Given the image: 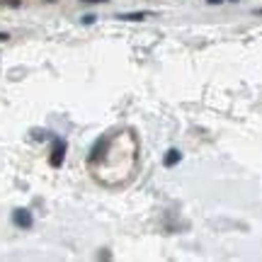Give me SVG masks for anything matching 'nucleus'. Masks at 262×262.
I'll return each instance as SVG.
<instances>
[{
	"label": "nucleus",
	"instance_id": "obj_2",
	"mask_svg": "<svg viewBox=\"0 0 262 262\" xmlns=\"http://www.w3.org/2000/svg\"><path fill=\"white\" fill-rule=\"evenodd\" d=\"M12 224L17 228H32V214L27 209H15L12 211Z\"/></svg>",
	"mask_w": 262,
	"mask_h": 262
},
{
	"label": "nucleus",
	"instance_id": "obj_3",
	"mask_svg": "<svg viewBox=\"0 0 262 262\" xmlns=\"http://www.w3.org/2000/svg\"><path fill=\"white\" fill-rule=\"evenodd\" d=\"M180 158H182V153H180L178 148H170L168 153H165V158H163V165L165 168H172V165H178Z\"/></svg>",
	"mask_w": 262,
	"mask_h": 262
},
{
	"label": "nucleus",
	"instance_id": "obj_6",
	"mask_svg": "<svg viewBox=\"0 0 262 262\" xmlns=\"http://www.w3.org/2000/svg\"><path fill=\"white\" fill-rule=\"evenodd\" d=\"M83 3H104V0H83Z\"/></svg>",
	"mask_w": 262,
	"mask_h": 262
},
{
	"label": "nucleus",
	"instance_id": "obj_5",
	"mask_svg": "<svg viewBox=\"0 0 262 262\" xmlns=\"http://www.w3.org/2000/svg\"><path fill=\"white\" fill-rule=\"evenodd\" d=\"M3 3H5V5H12V8H17L19 5V0H3Z\"/></svg>",
	"mask_w": 262,
	"mask_h": 262
},
{
	"label": "nucleus",
	"instance_id": "obj_4",
	"mask_svg": "<svg viewBox=\"0 0 262 262\" xmlns=\"http://www.w3.org/2000/svg\"><path fill=\"white\" fill-rule=\"evenodd\" d=\"M146 17H148V12H126V15H119V19H126V22H141Z\"/></svg>",
	"mask_w": 262,
	"mask_h": 262
},
{
	"label": "nucleus",
	"instance_id": "obj_10",
	"mask_svg": "<svg viewBox=\"0 0 262 262\" xmlns=\"http://www.w3.org/2000/svg\"><path fill=\"white\" fill-rule=\"evenodd\" d=\"M233 3H238V0H233Z\"/></svg>",
	"mask_w": 262,
	"mask_h": 262
},
{
	"label": "nucleus",
	"instance_id": "obj_7",
	"mask_svg": "<svg viewBox=\"0 0 262 262\" xmlns=\"http://www.w3.org/2000/svg\"><path fill=\"white\" fill-rule=\"evenodd\" d=\"M209 3H211V5H219V3H221V0H209Z\"/></svg>",
	"mask_w": 262,
	"mask_h": 262
},
{
	"label": "nucleus",
	"instance_id": "obj_9",
	"mask_svg": "<svg viewBox=\"0 0 262 262\" xmlns=\"http://www.w3.org/2000/svg\"><path fill=\"white\" fill-rule=\"evenodd\" d=\"M49 3H56V0H49Z\"/></svg>",
	"mask_w": 262,
	"mask_h": 262
},
{
	"label": "nucleus",
	"instance_id": "obj_8",
	"mask_svg": "<svg viewBox=\"0 0 262 262\" xmlns=\"http://www.w3.org/2000/svg\"><path fill=\"white\" fill-rule=\"evenodd\" d=\"M257 15H262V10H257Z\"/></svg>",
	"mask_w": 262,
	"mask_h": 262
},
{
	"label": "nucleus",
	"instance_id": "obj_1",
	"mask_svg": "<svg viewBox=\"0 0 262 262\" xmlns=\"http://www.w3.org/2000/svg\"><path fill=\"white\" fill-rule=\"evenodd\" d=\"M63 158H66V141L56 139L54 141V150H51V156H49L51 168H61V165H63Z\"/></svg>",
	"mask_w": 262,
	"mask_h": 262
}]
</instances>
